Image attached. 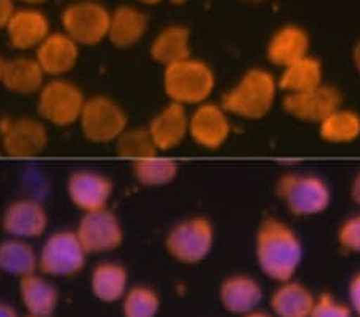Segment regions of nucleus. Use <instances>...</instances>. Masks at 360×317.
<instances>
[{"label": "nucleus", "instance_id": "1", "mask_svg": "<svg viewBox=\"0 0 360 317\" xmlns=\"http://www.w3.org/2000/svg\"><path fill=\"white\" fill-rule=\"evenodd\" d=\"M255 255L263 274L282 284L293 279L303 261V244L287 223L266 218L255 235Z\"/></svg>", "mask_w": 360, "mask_h": 317}, {"label": "nucleus", "instance_id": "2", "mask_svg": "<svg viewBox=\"0 0 360 317\" xmlns=\"http://www.w3.org/2000/svg\"><path fill=\"white\" fill-rule=\"evenodd\" d=\"M277 80L269 71L253 67L221 98L224 111L245 120H259L271 112L277 98Z\"/></svg>", "mask_w": 360, "mask_h": 317}, {"label": "nucleus", "instance_id": "3", "mask_svg": "<svg viewBox=\"0 0 360 317\" xmlns=\"http://www.w3.org/2000/svg\"><path fill=\"white\" fill-rule=\"evenodd\" d=\"M213 69L193 56L165 67L164 90L172 103L181 106H199L208 101L214 90Z\"/></svg>", "mask_w": 360, "mask_h": 317}, {"label": "nucleus", "instance_id": "4", "mask_svg": "<svg viewBox=\"0 0 360 317\" xmlns=\"http://www.w3.org/2000/svg\"><path fill=\"white\" fill-rule=\"evenodd\" d=\"M86 257L75 231H55L39 250V273L46 278H72L85 268Z\"/></svg>", "mask_w": 360, "mask_h": 317}, {"label": "nucleus", "instance_id": "5", "mask_svg": "<svg viewBox=\"0 0 360 317\" xmlns=\"http://www.w3.org/2000/svg\"><path fill=\"white\" fill-rule=\"evenodd\" d=\"M277 195L295 216H314L325 212L332 202V191L316 175L288 173L277 183Z\"/></svg>", "mask_w": 360, "mask_h": 317}, {"label": "nucleus", "instance_id": "6", "mask_svg": "<svg viewBox=\"0 0 360 317\" xmlns=\"http://www.w3.org/2000/svg\"><path fill=\"white\" fill-rule=\"evenodd\" d=\"M79 124L89 141L96 144L115 143L129 129V115L112 98L96 95L85 101Z\"/></svg>", "mask_w": 360, "mask_h": 317}, {"label": "nucleus", "instance_id": "7", "mask_svg": "<svg viewBox=\"0 0 360 317\" xmlns=\"http://www.w3.org/2000/svg\"><path fill=\"white\" fill-rule=\"evenodd\" d=\"M37 96L40 117L55 127H71L77 124L86 101L80 86L63 77L45 82Z\"/></svg>", "mask_w": 360, "mask_h": 317}, {"label": "nucleus", "instance_id": "8", "mask_svg": "<svg viewBox=\"0 0 360 317\" xmlns=\"http://www.w3.org/2000/svg\"><path fill=\"white\" fill-rule=\"evenodd\" d=\"M213 224L203 216L188 218L176 223L165 238V249L173 259L183 264H197L213 249Z\"/></svg>", "mask_w": 360, "mask_h": 317}, {"label": "nucleus", "instance_id": "9", "mask_svg": "<svg viewBox=\"0 0 360 317\" xmlns=\"http://www.w3.org/2000/svg\"><path fill=\"white\" fill-rule=\"evenodd\" d=\"M0 144L11 157H36L49 144V130L42 120L32 117H4L0 120Z\"/></svg>", "mask_w": 360, "mask_h": 317}, {"label": "nucleus", "instance_id": "10", "mask_svg": "<svg viewBox=\"0 0 360 317\" xmlns=\"http://www.w3.org/2000/svg\"><path fill=\"white\" fill-rule=\"evenodd\" d=\"M111 13L100 4L79 2L63 11L61 25L77 45H98L108 37Z\"/></svg>", "mask_w": 360, "mask_h": 317}, {"label": "nucleus", "instance_id": "11", "mask_svg": "<svg viewBox=\"0 0 360 317\" xmlns=\"http://www.w3.org/2000/svg\"><path fill=\"white\" fill-rule=\"evenodd\" d=\"M75 234L89 255H100L119 249L124 242V229L111 210L103 209L84 213Z\"/></svg>", "mask_w": 360, "mask_h": 317}, {"label": "nucleus", "instance_id": "12", "mask_svg": "<svg viewBox=\"0 0 360 317\" xmlns=\"http://www.w3.org/2000/svg\"><path fill=\"white\" fill-rule=\"evenodd\" d=\"M342 96L338 89L322 84L314 90L304 93H293L283 96L282 106L288 115L301 122L321 124L330 114L341 108Z\"/></svg>", "mask_w": 360, "mask_h": 317}, {"label": "nucleus", "instance_id": "13", "mask_svg": "<svg viewBox=\"0 0 360 317\" xmlns=\"http://www.w3.org/2000/svg\"><path fill=\"white\" fill-rule=\"evenodd\" d=\"M0 224L10 238L32 240L45 234L49 228V213L36 199H16L4 210Z\"/></svg>", "mask_w": 360, "mask_h": 317}, {"label": "nucleus", "instance_id": "14", "mask_svg": "<svg viewBox=\"0 0 360 317\" xmlns=\"http://www.w3.org/2000/svg\"><path fill=\"white\" fill-rule=\"evenodd\" d=\"M232 127L221 105L202 103L189 115V136L203 149H219L229 140Z\"/></svg>", "mask_w": 360, "mask_h": 317}, {"label": "nucleus", "instance_id": "15", "mask_svg": "<svg viewBox=\"0 0 360 317\" xmlns=\"http://www.w3.org/2000/svg\"><path fill=\"white\" fill-rule=\"evenodd\" d=\"M68 198L84 213L108 209L112 198L114 184L103 173L93 170H75L68 178Z\"/></svg>", "mask_w": 360, "mask_h": 317}, {"label": "nucleus", "instance_id": "16", "mask_svg": "<svg viewBox=\"0 0 360 317\" xmlns=\"http://www.w3.org/2000/svg\"><path fill=\"white\" fill-rule=\"evenodd\" d=\"M36 60L46 77H63L79 61V45L65 32L50 34L36 50Z\"/></svg>", "mask_w": 360, "mask_h": 317}, {"label": "nucleus", "instance_id": "17", "mask_svg": "<svg viewBox=\"0 0 360 317\" xmlns=\"http://www.w3.org/2000/svg\"><path fill=\"white\" fill-rule=\"evenodd\" d=\"M148 131L159 151H172L189 136V114L184 106L170 101L154 115Z\"/></svg>", "mask_w": 360, "mask_h": 317}, {"label": "nucleus", "instance_id": "18", "mask_svg": "<svg viewBox=\"0 0 360 317\" xmlns=\"http://www.w3.org/2000/svg\"><path fill=\"white\" fill-rule=\"evenodd\" d=\"M18 293L27 316L51 317L60 303V292L50 278L42 273L20 279Z\"/></svg>", "mask_w": 360, "mask_h": 317}, {"label": "nucleus", "instance_id": "19", "mask_svg": "<svg viewBox=\"0 0 360 317\" xmlns=\"http://www.w3.org/2000/svg\"><path fill=\"white\" fill-rule=\"evenodd\" d=\"M7 36L11 47L16 50H37L50 36V25L42 11L18 10L7 25Z\"/></svg>", "mask_w": 360, "mask_h": 317}, {"label": "nucleus", "instance_id": "20", "mask_svg": "<svg viewBox=\"0 0 360 317\" xmlns=\"http://www.w3.org/2000/svg\"><path fill=\"white\" fill-rule=\"evenodd\" d=\"M263 299V288L250 276H231L219 287V302L232 314H248Z\"/></svg>", "mask_w": 360, "mask_h": 317}, {"label": "nucleus", "instance_id": "21", "mask_svg": "<svg viewBox=\"0 0 360 317\" xmlns=\"http://www.w3.org/2000/svg\"><path fill=\"white\" fill-rule=\"evenodd\" d=\"M44 69L40 67L36 58H13L5 65L2 84L11 93L21 96L37 95L46 82Z\"/></svg>", "mask_w": 360, "mask_h": 317}, {"label": "nucleus", "instance_id": "22", "mask_svg": "<svg viewBox=\"0 0 360 317\" xmlns=\"http://www.w3.org/2000/svg\"><path fill=\"white\" fill-rule=\"evenodd\" d=\"M309 55V36L298 26H285L272 36L268 45V60L278 67H287Z\"/></svg>", "mask_w": 360, "mask_h": 317}, {"label": "nucleus", "instance_id": "23", "mask_svg": "<svg viewBox=\"0 0 360 317\" xmlns=\"http://www.w3.org/2000/svg\"><path fill=\"white\" fill-rule=\"evenodd\" d=\"M90 288L98 302L106 304L122 302L129 290V273L119 263H100L91 271Z\"/></svg>", "mask_w": 360, "mask_h": 317}, {"label": "nucleus", "instance_id": "24", "mask_svg": "<svg viewBox=\"0 0 360 317\" xmlns=\"http://www.w3.org/2000/svg\"><path fill=\"white\" fill-rule=\"evenodd\" d=\"M0 273L22 279L39 273V252L25 239L8 238L0 242Z\"/></svg>", "mask_w": 360, "mask_h": 317}, {"label": "nucleus", "instance_id": "25", "mask_svg": "<svg viewBox=\"0 0 360 317\" xmlns=\"http://www.w3.org/2000/svg\"><path fill=\"white\" fill-rule=\"evenodd\" d=\"M323 84V67L317 58L304 56L293 65L282 69L281 79L277 80V86L285 95L304 93L314 90Z\"/></svg>", "mask_w": 360, "mask_h": 317}, {"label": "nucleus", "instance_id": "26", "mask_svg": "<svg viewBox=\"0 0 360 317\" xmlns=\"http://www.w3.org/2000/svg\"><path fill=\"white\" fill-rule=\"evenodd\" d=\"M148 31V18L144 13L131 8L120 7L109 20L108 39L119 48H130L143 39Z\"/></svg>", "mask_w": 360, "mask_h": 317}, {"label": "nucleus", "instance_id": "27", "mask_svg": "<svg viewBox=\"0 0 360 317\" xmlns=\"http://www.w3.org/2000/svg\"><path fill=\"white\" fill-rule=\"evenodd\" d=\"M316 297L307 287L295 280L282 282L272 293L271 308L276 317H309Z\"/></svg>", "mask_w": 360, "mask_h": 317}, {"label": "nucleus", "instance_id": "28", "mask_svg": "<svg viewBox=\"0 0 360 317\" xmlns=\"http://www.w3.org/2000/svg\"><path fill=\"white\" fill-rule=\"evenodd\" d=\"M150 56L164 67L188 60L191 58V36L188 29L181 26L164 29L150 47Z\"/></svg>", "mask_w": 360, "mask_h": 317}, {"label": "nucleus", "instance_id": "29", "mask_svg": "<svg viewBox=\"0 0 360 317\" xmlns=\"http://www.w3.org/2000/svg\"><path fill=\"white\" fill-rule=\"evenodd\" d=\"M319 135L330 144L354 143L360 138V114L338 108L319 124Z\"/></svg>", "mask_w": 360, "mask_h": 317}, {"label": "nucleus", "instance_id": "30", "mask_svg": "<svg viewBox=\"0 0 360 317\" xmlns=\"http://www.w3.org/2000/svg\"><path fill=\"white\" fill-rule=\"evenodd\" d=\"M179 167L173 159L154 154L133 162V175L136 181L148 188H159L170 184L178 176Z\"/></svg>", "mask_w": 360, "mask_h": 317}, {"label": "nucleus", "instance_id": "31", "mask_svg": "<svg viewBox=\"0 0 360 317\" xmlns=\"http://www.w3.org/2000/svg\"><path fill=\"white\" fill-rule=\"evenodd\" d=\"M160 309L159 293L148 285H135L122 298L124 317H158Z\"/></svg>", "mask_w": 360, "mask_h": 317}, {"label": "nucleus", "instance_id": "32", "mask_svg": "<svg viewBox=\"0 0 360 317\" xmlns=\"http://www.w3.org/2000/svg\"><path fill=\"white\" fill-rule=\"evenodd\" d=\"M115 149L120 157L130 159L131 162L159 153L148 129H127L115 140Z\"/></svg>", "mask_w": 360, "mask_h": 317}, {"label": "nucleus", "instance_id": "33", "mask_svg": "<svg viewBox=\"0 0 360 317\" xmlns=\"http://www.w3.org/2000/svg\"><path fill=\"white\" fill-rule=\"evenodd\" d=\"M309 317H352V309L335 299L330 293H322L316 298Z\"/></svg>", "mask_w": 360, "mask_h": 317}, {"label": "nucleus", "instance_id": "34", "mask_svg": "<svg viewBox=\"0 0 360 317\" xmlns=\"http://www.w3.org/2000/svg\"><path fill=\"white\" fill-rule=\"evenodd\" d=\"M338 242L345 250L360 253V213L342 221L338 229Z\"/></svg>", "mask_w": 360, "mask_h": 317}, {"label": "nucleus", "instance_id": "35", "mask_svg": "<svg viewBox=\"0 0 360 317\" xmlns=\"http://www.w3.org/2000/svg\"><path fill=\"white\" fill-rule=\"evenodd\" d=\"M347 295H349V308L357 313L360 317V273H357L349 282V288H347Z\"/></svg>", "mask_w": 360, "mask_h": 317}, {"label": "nucleus", "instance_id": "36", "mask_svg": "<svg viewBox=\"0 0 360 317\" xmlns=\"http://www.w3.org/2000/svg\"><path fill=\"white\" fill-rule=\"evenodd\" d=\"M15 11L13 0H0V27H7Z\"/></svg>", "mask_w": 360, "mask_h": 317}, {"label": "nucleus", "instance_id": "37", "mask_svg": "<svg viewBox=\"0 0 360 317\" xmlns=\"http://www.w3.org/2000/svg\"><path fill=\"white\" fill-rule=\"evenodd\" d=\"M0 317H20V314L13 304L0 299Z\"/></svg>", "mask_w": 360, "mask_h": 317}, {"label": "nucleus", "instance_id": "38", "mask_svg": "<svg viewBox=\"0 0 360 317\" xmlns=\"http://www.w3.org/2000/svg\"><path fill=\"white\" fill-rule=\"evenodd\" d=\"M351 198L352 200L356 202V204L360 207V172L356 175L352 181V186H351Z\"/></svg>", "mask_w": 360, "mask_h": 317}, {"label": "nucleus", "instance_id": "39", "mask_svg": "<svg viewBox=\"0 0 360 317\" xmlns=\"http://www.w3.org/2000/svg\"><path fill=\"white\" fill-rule=\"evenodd\" d=\"M352 61H354V66H356V71L360 74V42L356 45V48H354Z\"/></svg>", "mask_w": 360, "mask_h": 317}, {"label": "nucleus", "instance_id": "40", "mask_svg": "<svg viewBox=\"0 0 360 317\" xmlns=\"http://www.w3.org/2000/svg\"><path fill=\"white\" fill-rule=\"evenodd\" d=\"M242 317H276V316H271V314H268V313H264V311H252V313H248V314H243Z\"/></svg>", "mask_w": 360, "mask_h": 317}, {"label": "nucleus", "instance_id": "41", "mask_svg": "<svg viewBox=\"0 0 360 317\" xmlns=\"http://www.w3.org/2000/svg\"><path fill=\"white\" fill-rule=\"evenodd\" d=\"M5 65H7V60H4L2 55H0V82H2V76L5 71Z\"/></svg>", "mask_w": 360, "mask_h": 317}, {"label": "nucleus", "instance_id": "42", "mask_svg": "<svg viewBox=\"0 0 360 317\" xmlns=\"http://www.w3.org/2000/svg\"><path fill=\"white\" fill-rule=\"evenodd\" d=\"M139 2H143V4H148V5H154V4H159L160 0H139Z\"/></svg>", "mask_w": 360, "mask_h": 317}, {"label": "nucleus", "instance_id": "43", "mask_svg": "<svg viewBox=\"0 0 360 317\" xmlns=\"http://www.w3.org/2000/svg\"><path fill=\"white\" fill-rule=\"evenodd\" d=\"M22 2H26V4H42V2H46V0H22Z\"/></svg>", "mask_w": 360, "mask_h": 317}, {"label": "nucleus", "instance_id": "44", "mask_svg": "<svg viewBox=\"0 0 360 317\" xmlns=\"http://www.w3.org/2000/svg\"><path fill=\"white\" fill-rule=\"evenodd\" d=\"M170 2H173V4H184L186 0H170Z\"/></svg>", "mask_w": 360, "mask_h": 317}, {"label": "nucleus", "instance_id": "45", "mask_svg": "<svg viewBox=\"0 0 360 317\" xmlns=\"http://www.w3.org/2000/svg\"><path fill=\"white\" fill-rule=\"evenodd\" d=\"M248 2H263V0H248Z\"/></svg>", "mask_w": 360, "mask_h": 317}, {"label": "nucleus", "instance_id": "46", "mask_svg": "<svg viewBox=\"0 0 360 317\" xmlns=\"http://www.w3.org/2000/svg\"><path fill=\"white\" fill-rule=\"evenodd\" d=\"M26 317H34V316H26Z\"/></svg>", "mask_w": 360, "mask_h": 317}]
</instances>
